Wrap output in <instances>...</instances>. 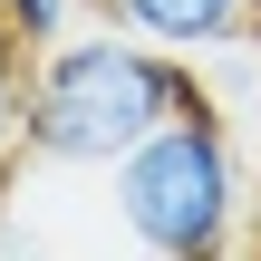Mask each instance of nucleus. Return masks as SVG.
<instances>
[{"label":"nucleus","instance_id":"f257e3e1","mask_svg":"<svg viewBox=\"0 0 261 261\" xmlns=\"http://www.w3.org/2000/svg\"><path fill=\"white\" fill-rule=\"evenodd\" d=\"M184 97H203L184 77L174 48L136 39V29H58L48 48H29V77H19V145L39 165H87L107 174L145 126H165Z\"/></svg>","mask_w":261,"mask_h":261},{"label":"nucleus","instance_id":"f03ea898","mask_svg":"<svg viewBox=\"0 0 261 261\" xmlns=\"http://www.w3.org/2000/svg\"><path fill=\"white\" fill-rule=\"evenodd\" d=\"M107 203H116L126 242L155 261H213L232 242H252V174H242L213 97H184L165 126H145L107 165Z\"/></svg>","mask_w":261,"mask_h":261},{"label":"nucleus","instance_id":"7ed1b4c3","mask_svg":"<svg viewBox=\"0 0 261 261\" xmlns=\"http://www.w3.org/2000/svg\"><path fill=\"white\" fill-rule=\"evenodd\" d=\"M107 29H136L174 58H203V48H232L252 29V0H87Z\"/></svg>","mask_w":261,"mask_h":261},{"label":"nucleus","instance_id":"20e7f679","mask_svg":"<svg viewBox=\"0 0 261 261\" xmlns=\"http://www.w3.org/2000/svg\"><path fill=\"white\" fill-rule=\"evenodd\" d=\"M77 10H87V0H0V39L29 58V48H48L58 29H77Z\"/></svg>","mask_w":261,"mask_h":261},{"label":"nucleus","instance_id":"39448f33","mask_svg":"<svg viewBox=\"0 0 261 261\" xmlns=\"http://www.w3.org/2000/svg\"><path fill=\"white\" fill-rule=\"evenodd\" d=\"M19 155V48L0 39V165Z\"/></svg>","mask_w":261,"mask_h":261},{"label":"nucleus","instance_id":"423d86ee","mask_svg":"<svg viewBox=\"0 0 261 261\" xmlns=\"http://www.w3.org/2000/svg\"><path fill=\"white\" fill-rule=\"evenodd\" d=\"M252 242H261V184H252Z\"/></svg>","mask_w":261,"mask_h":261},{"label":"nucleus","instance_id":"0eeeda50","mask_svg":"<svg viewBox=\"0 0 261 261\" xmlns=\"http://www.w3.org/2000/svg\"><path fill=\"white\" fill-rule=\"evenodd\" d=\"M252 29H261V0H252Z\"/></svg>","mask_w":261,"mask_h":261}]
</instances>
